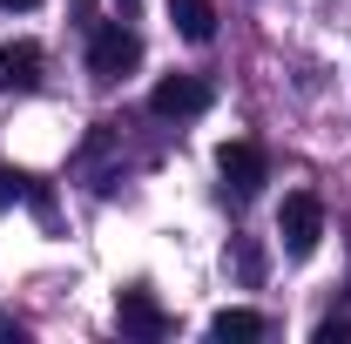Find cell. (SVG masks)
<instances>
[{
  "label": "cell",
  "instance_id": "6da1fadb",
  "mask_svg": "<svg viewBox=\"0 0 351 344\" xmlns=\"http://www.w3.org/2000/svg\"><path fill=\"white\" fill-rule=\"evenodd\" d=\"M142 68V34L122 27V21H95L88 27V75L95 82H122Z\"/></svg>",
  "mask_w": 351,
  "mask_h": 344
},
{
  "label": "cell",
  "instance_id": "7a4b0ae2",
  "mask_svg": "<svg viewBox=\"0 0 351 344\" xmlns=\"http://www.w3.org/2000/svg\"><path fill=\"white\" fill-rule=\"evenodd\" d=\"M277 236H284L291 257H311V250L324 243V203H317L311 189H291L284 210H277Z\"/></svg>",
  "mask_w": 351,
  "mask_h": 344
},
{
  "label": "cell",
  "instance_id": "3957f363",
  "mask_svg": "<svg viewBox=\"0 0 351 344\" xmlns=\"http://www.w3.org/2000/svg\"><path fill=\"white\" fill-rule=\"evenodd\" d=\"M210 101H217V88L203 82V75H169V82H156V95H149V115L156 122H196Z\"/></svg>",
  "mask_w": 351,
  "mask_h": 344
},
{
  "label": "cell",
  "instance_id": "277c9868",
  "mask_svg": "<svg viewBox=\"0 0 351 344\" xmlns=\"http://www.w3.org/2000/svg\"><path fill=\"white\" fill-rule=\"evenodd\" d=\"M115 324H122V338H142V344L169 338V310L156 304V291H149V284H129V291L115 297Z\"/></svg>",
  "mask_w": 351,
  "mask_h": 344
},
{
  "label": "cell",
  "instance_id": "5b68a950",
  "mask_svg": "<svg viewBox=\"0 0 351 344\" xmlns=\"http://www.w3.org/2000/svg\"><path fill=\"white\" fill-rule=\"evenodd\" d=\"M217 175H223V189L243 203V196H257L263 182H270V162H263L257 142H223L217 149Z\"/></svg>",
  "mask_w": 351,
  "mask_h": 344
},
{
  "label": "cell",
  "instance_id": "8992f818",
  "mask_svg": "<svg viewBox=\"0 0 351 344\" xmlns=\"http://www.w3.org/2000/svg\"><path fill=\"white\" fill-rule=\"evenodd\" d=\"M41 47L34 41H7L0 47V95H34L41 88Z\"/></svg>",
  "mask_w": 351,
  "mask_h": 344
},
{
  "label": "cell",
  "instance_id": "52a82bcc",
  "mask_svg": "<svg viewBox=\"0 0 351 344\" xmlns=\"http://www.w3.org/2000/svg\"><path fill=\"white\" fill-rule=\"evenodd\" d=\"M169 21H176V34L182 41H210L217 34V0H169Z\"/></svg>",
  "mask_w": 351,
  "mask_h": 344
},
{
  "label": "cell",
  "instance_id": "ba28073f",
  "mask_svg": "<svg viewBox=\"0 0 351 344\" xmlns=\"http://www.w3.org/2000/svg\"><path fill=\"white\" fill-rule=\"evenodd\" d=\"M263 331H270L263 310H243V304H230V310L210 317V338H223V344H250V338H263Z\"/></svg>",
  "mask_w": 351,
  "mask_h": 344
},
{
  "label": "cell",
  "instance_id": "9c48e42d",
  "mask_svg": "<svg viewBox=\"0 0 351 344\" xmlns=\"http://www.w3.org/2000/svg\"><path fill=\"white\" fill-rule=\"evenodd\" d=\"M27 189H34V175H21V169H0V210H7V203H21Z\"/></svg>",
  "mask_w": 351,
  "mask_h": 344
},
{
  "label": "cell",
  "instance_id": "30bf717a",
  "mask_svg": "<svg viewBox=\"0 0 351 344\" xmlns=\"http://www.w3.org/2000/svg\"><path fill=\"white\" fill-rule=\"evenodd\" d=\"M317 344H351V317H324L317 324Z\"/></svg>",
  "mask_w": 351,
  "mask_h": 344
},
{
  "label": "cell",
  "instance_id": "8fae6325",
  "mask_svg": "<svg viewBox=\"0 0 351 344\" xmlns=\"http://www.w3.org/2000/svg\"><path fill=\"white\" fill-rule=\"evenodd\" d=\"M75 21H82V27H95V0H75Z\"/></svg>",
  "mask_w": 351,
  "mask_h": 344
},
{
  "label": "cell",
  "instance_id": "7c38bea8",
  "mask_svg": "<svg viewBox=\"0 0 351 344\" xmlns=\"http://www.w3.org/2000/svg\"><path fill=\"white\" fill-rule=\"evenodd\" d=\"M0 7H7V14H27V7H41V0H0Z\"/></svg>",
  "mask_w": 351,
  "mask_h": 344
}]
</instances>
